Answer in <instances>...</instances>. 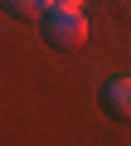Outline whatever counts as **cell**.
I'll return each mask as SVG.
<instances>
[{
    "instance_id": "1",
    "label": "cell",
    "mask_w": 131,
    "mask_h": 146,
    "mask_svg": "<svg viewBox=\"0 0 131 146\" xmlns=\"http://www.w3.org/2000/svg\"><path fill=\"white\" fill-rule=\"evenodd\" d=\"M44 39L53 49H78L88 39V20L83 10H44Z\"/></svg>"
},
{
    "instance_id": "2",
    "label": "cell",
    "mask_w": 131,
    "mask_h": 146,
    "mask_svg": "<svg viewBox=\"0 0 131 146\" xmlns=\"http://www.w3.org/2000/svg\"><path fill=\"white\" fill-rule=\"evenodd\" d=\"M102 107L112 117H131V78H112L102 88Z\"/></svg>"
},
{
    "instance_id": "3",
    "label": "cell",
    "mask_w": 131,
    "mask_h": 146,
    "mask_svg": "<svg viewBox=\"0 0 131 146\" xmlns=\"http://www.w3.org/2000/svg\"><path fill=\"white\" fill-rule=\"evenodd\" d=\"M5 10H15V15H44L49 10V0H0Z\"/></svg>"
},
{
    "instance_id": "4",
    "label": "cell",
    "mask_w": 131,
    "mask_h": 146,
    "mask_svg": "<svg viewBox=\"0 0 131 146\" xmlns=\"http://www.w3.org/2000/svg\"><path fill=\"white\" fill-rule=\"evenodd\" d=\"M49 10H83V0H49Z\"/></svg>"
}]
</instances>
